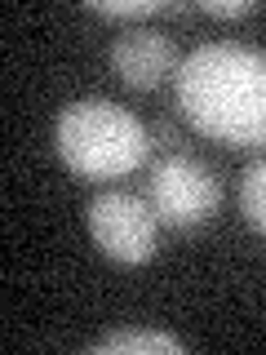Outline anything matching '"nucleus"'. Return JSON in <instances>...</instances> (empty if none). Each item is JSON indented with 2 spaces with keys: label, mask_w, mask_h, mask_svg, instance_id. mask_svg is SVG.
Masks as SVG:
<instances>
[{
  "label": "nucleus",
  "mask_w": 266,
  "mask_h": 355,
  "mask_svg": "<svg viewBox=\"0 0 266 355\" xmlns=\"http://www.w3.org/2000/svg\"><path fill=\"white\" fill-rule=\"evenodd\" d=\"M186 347L173 333L160 329H116L103 342H94V355H182Z\"/></svg>",
  "instance_id": "obj_6"
},
{
  "label": "nucleus",
  "mask_w": 266,
  "mask_h": 355,
  "mask_svg": "<svg viewBox=\"0 0 266 355\" xmlns=\"http://www.w3.org/2000/svg\"><path fill=\"white\" fill-rule=\"evenodd\" d=\"M240 214L258 236H266V155H258L240 178Z\"/></svg>",
  "instance_id": "obj_7"
},
{
  "label": "nucleus",
  "mask_w": 266,
  "mask_h": 355,
  "mask_svg": "<svg viewBox=\"0 0 266 355\" xmlns=\"http://www.w3.org/2000/svg\"><path fill=\"white\" fill-rule=\"evenodd\" d=\"M173 94L186 125L236 151L266 147V53L249 44H200L177 62Z\"/></svg>",
  "instance_id": "obj_1"
},
{
  "label": "nucleus",
  "mask_w": 266,
  "mask_h": 355,
  "mask_svg": "<svg viewBox=\"0 0 266 355\" xmlns=\"http://www.w3.org/2000/svg\"><path fill=\"white\" fill-rule=\"evenodd\" d=\"M253 0H204L200 5V14H213V18H249L253 14Z\"/></svg>",
  "instance_id": "obj_9"
},
{
  "label": "nucleus",
  "mask_w": 266,
  "mask_h": 355,
  "mask_svg": "<svg viewBox=\"0 0 266 355\" xmlns=\"http://www.w3.org/2000/svg\"><path fill=\"white\" fill-rule=\"evenodd\" d=\"M111 71L129 89H155L169 76H177V49L155 27H129L111 44Z\"/></svg>",
  "instance_id": "obj_5"
},
{
  "label": "nucleus",
  "mask_w": 266,
  "mask_h": 355,
  "mask_svg": "<svg viewBox=\"0 0 266 355\" xmlns=\"http://www.w3.org/2000/svg\"><path fill=\"white\" fill-rule=\"evenodd\" d=\"M53 147L58 160L85 182H111L142 169L151 151L147 125L133 111L107 103V98H80L66 103L53 120Z\"/></svg>",
  "instance_id": "obj_2"
},
{
  "label": "nucleus",
  "mask_w": 266,
  "mask_h": 355,
  "mask_svg": "<svg viewBox=\"0 0 266 355\" xmlns=\"http://www.w3.org/2000/svg\"><path fill=\"white\" fill-rule=\"evenodd\" d=\"M177 5H164V0H125V5H89V14L98 18H120V22H133V18H151V14H169Z\"/></svg>",
  "instance_id": "obj_8"
},
{
  "label": "nucleus",
  "mask_w": 266,
  "mask_h": 355,
  "mask_svg": "<svg viewBox=\"0 0 266 355\" xmlns=\"http://www.w3.org/2000/svg\"><path fill=\"white\" fill-rule=\"evenodd\" d=\"M89 236L94 244L120 266H142L155 258V236H160V218H155L151 200L133 191H103L89 200L85 209Z\"/></svg>",
  "instance_id": "obj_3"
},
{
  "label": "nucleus",
  "mask_w": 266,
  "mask_h": 355,
  "mask_svg": "<svg viewBox=\"0 0 266 355\" xmlns=\"http://www.w3.org/2000/svg\"><path fill=\"white\" fill-rule=\"evenodd\" d=\"M222 205V182L195 155H164L151 169V209L160 227L191 231L204 227Z\"/></svg>",
  "instance_id": "obj_4"
}]
</instances>
